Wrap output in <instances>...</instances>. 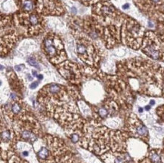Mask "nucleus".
Listing matches in <instances>:
<instances>
[{
    "mask_svg": "<svg viewBox=\"0 0 164 163\" xmlns=\"http://www.w3.org/2000/svg\"><path fill=\"white\" fill-rule=\"evenodd\" d=\"M38 77H39V79H43V75H39V76H38Z\"/></svg>",
    "mask_w": 164,
    "mask_h": 163,
    "instance_id": "obj_19",
    "label": "nucleus"
},
{
    "mask_svg": "<svg viewBox=\"0 0 164 163\" xmlns=\"http://www.w3.org/2000/svg\"><path fill=\"white\" fill-rule=\"evenodd\" d=\"M19 27L26 30L28 35H38L42 32L43 18L36 13H22L17 17Z\"/></svg>",
    "mask_w": 164,
    "mask_h": 163,
    "instance_id": "obj_4",
    "label": "nucleus"
},
{
    "mask_svg": "<svg viewBox=\"0 0 164 163\" xmlns=\"http://www.w3.org/2000/svg\"><path fill=\"white\" fill-rule=\"evenodd\" d=\"M36 5V0H19L20 9L24 13H31Z\"/></svg>",
    "mask_w": 164,
    "mask_h": 163,
    "instance_id": "obj_9",
    "label": "nucleus"
},
{
    "mask_svg": "<svg viewBox=\"0 0 164 163\" xmlns=\"http://www.w3.org/2000/svg\"><path fill=\"white\" fill-rule=\"evenodd\" d=\"M33 75L36 77V76H38V75H37V72L36 71H35V70H33Z\"/></svg>",
    "mask_w": 164,
    "mask_h": 163,
    "instance_id": "obj_13",
    "label": "nucleus"
},
{
    "mask_svg": "<svg viewBox=\"0 0 164 163\" xmlns=\"http://www.w3.org/2000/svg\"><path fill=\"white\" fill-rule=\"evenodd\" d=\"M2 161L4 163H28L17 156L13 150L2 151Z\"/></svg>",
    "mask_w": 164,
    "mask_h": 163,
    "instance_id": "obj_8",
    "label": "nucleus"
},
{
    "mask_svg": "<svg viewBox=\"0 0 164 163\" xmlns=\"http://www.w3.org/2000/svg\"><path fill=\"white\" fill-rule=\"evenodd\" d=\"M76 52L77 56L85 63L97 67L98 66L101 57L98 54V49L93 43V40L89 37L77 36Z\"/></svg>",
    "mask_w": 164,
    "mask_h": 163,
    "instance_id": "obj_2",
    "label": "nucleus"
},
{
    "mask_svg": "<svg viewBox=\"0 0 164 163\" xmlns=\"http://www.w3.org/2000/svg\"><path fill=\"white\" fill-rule=\"evenodd\" d=\"M43 48L47 58L53 64H60L67 59L64 46L57 35L49 33L43 39Z\"/></svg>",
    "mask_w": 164,
    "mask_h": 163,
    "instance_id": "obj_3",
    "label": "nucleus"
},
{
    "mask_svg": "<svg viewBox=\"0 0 164 163\" xmlns=\"http://www.w3.org/2000/svg\"><path fill=\"white\" fill-rule=\"evenodd\" d=\"M27 62L31 65V66H33L35 67H36L37 69H39V63H37V61L32 57H30L28 59H27Z\"/></svg>",
    "mask_w": 164,
    "mask_h": 163,
    "instance_id": "obj_11",
    "label": "nucleus"
},
{
    "mask_svg": "<svg viewBox=\"0 0 164 163\" xmlns=\"http://www.w3.org/2000/svg\"><path fill=\"white\" fill-rule=\"evenodd\" d=\"M154 104H155V101H154V100H151V101H150V104H151V105H154Z\"/></svg>",
    "mask_w": 164,
    "mask_h": 163,
    "instance_id": "obj_16",
    "label": "nucleus"
},
{
    "mask_svg": "<svg viewBox=\"0 0 164 163\" xmlns=\"http://www.w3.org/2000/svg\"><path fill=\"white\" fill-rule=\"evenodd\" d=\"M5 20L3 21L2 20V25H4V28L2 27V30H4V33H1V54H8L9 51L13 48L14 43L17 42L16 33L14 30L13 26L11 24V21L5 23Z\"/></svg>",
    "mask_w": 164,
    "mask_h": 163,
    "instance_id": "obj_5",
    "label": "nucleus"
},
{
    "mask_svg": "<svg viewBox=\"0 0 164 163\" xmlns=\"http://www.w3.org/2000/svg\"><path fill=\"white\" fill-rule=\"evenodd\" d=\"M145 109H146V110H149V109H151V106H146V107H145Z\"/></svg>",
    "mask_w": 164,
    "mask_h": 163,
    "instance_id": "obj_18",
    "label": "nucleus"
},
{
    "mask_svg": "<svg viewBox=\"0 0 164 163\" xmlns=\"http://www.w3.org/2000/svg\"><path fill=\"white\" fill-rule=\"evenodd\" d=\"M151 1L154 3H159L160 2H161V0H151Z\"/></svg>",
    "mask_w": 164,
    "mask_h": 163,
    "instance_id": "obj_15",
    "label": "nucleus"
},
{
    "mask_svg": "<svg viewBox=\"0 0 164 163\" xmlns=\"http://www.w3.org/2000/svg\"><path fill=\"white\" fill-rule=\"evenodd\" d=\"M122 8H123L124 9H126V8H129V4H126V5H124L122 6Z\"/></svg>",
    "mask_w": 164,
    "mask_h": 163,
    "instance_id": "obj_14",
    "label": "nucleus"
},
{
    "mask_svg": "<svg viewBox=\"0 0 164 163\" xmlns=\"http://www.w3.org/2000/svg\"><path fill=\"white\" fill-rule=\"evenodd\" d=\"M128 130L132 136L148 141V131L144 124L135 115H132L128 121Z\"/></svg>",
    "mask_w": 164,
    "mask_h": 163,
    "instance_id": "obj_7",
    "label": "nucleus"
},
{
    "mask_svg": "<svg viewBox=\"0 0 164 163\" xmlns=\"http://www.w3.org/2000/svg\"><path fill=\"white\" fill-rule=\"evenodd\" d=\"M38 85H39L38 82H33V83L30 85V88L31 89H35V88L38 86Z\"/></svg>",
    "mask_w": 164,
    "mask_h": 163,
    "instance_id": "obj_12",
    "label": "nucleus"
},
{
    "mask_svg": "<svg viewBox=\"0 0 164 163\" xmlns=\"http://www.w3.org/2000/svg\"><path fill=\"white\" fill-rule=\"evenodd\" d=\"M71 10H72V12H74V13H75V12H76V9L74 7H73V8H71Z\"/></svg>",
    "mask_w": 164,
    "mask_h": 163,
    "instance_id": "obj_17",
    "label": "nucleus"
},
{
    "mask_svg": "<svg viewBox=\"0 0 164 163\" xmlns=\"http://www.w3.org/2000/svg\"><path fill=\"white\" fill-rule=\"evenodd\" d=\"M60 73L67 81L73 84H79L82 79V73L78 66L70 61H64L57 66Z\"/></svg>",
    "mask_w": 164,
    "mask_h": 163,
    "instance_id": "obj_6",
    "label": "nucleus"
},
{
    "mask_svg": "<svg viewBox=\"0 0 164 163\" xmlns=\"http://www.w3.org/2000/svg\"><path fill=\"white\" fill-rule=\"evenodd\" d=\"M139 112H143V109L139 108Z\"/></svg>",
    "mask_w": 164,
    "mask_h": 163,
    "instance_id": "obj_20",
    "label": "nucleus"
},
{
    "mask_svg": "<svg viewBox=\"0 0 164 163\" xmlns=\"http://www.w3.org/2000/svg\"><path fill=\"white\" fill-rule=\"evenodd\" d=\"M8 76L9 79V82L11 84V86L13 90L16 91H20V82L17 77V76L14 74V72H11L8 73Z\"/></svg>",
    "mask_w": 164,
    "mask_h": 163,
    "instance_id": "obj_10",
    "label": "nucleus"
},
{
    "mask_svg": "<svg viewBox=\"0 0 164 163\" xmlns=\"http://www.w3.org/2000/svg\"><path fill=\"white\" fill-rule=\"evenodd\" d=\"M13 129L17 141L34 143L43 137L41 125L36 117L26 108L12 121Z\"/></svg>",
    "mask_w": 164,
    "mask_h": 163,
    "instance_id": "obj_1",
    "label": "nucleus"
}]
</instances>
